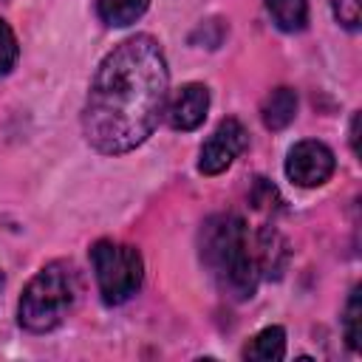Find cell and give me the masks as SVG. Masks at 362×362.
I'll return each instance as SVG.
<instances>
[{"label": "cell", "instance_id": "cell-1", "mask_svg": "<svg viewBox=\"0 0 362 362\" xmlns=\"http://www.w3.org/2000/svg\"><path fill=\"white\" fill-rule=\"evenodd\" d=\"M167 59L150 34L119 42L96 68L82 110L90 147L105 156L136 150L156 130L167 102Z\"/></svg>", "mask_w": 362, "mask_h": 362}, {"label": "cell", "instance_id": "cell-2", "mask_svg": "<svg viewBox=\"0 0 362 362\" xmlns=\"http://www.w3.org/2000/svg\"><path fill=\"white\" fill-rule=\"evenodd\" d=\"M198 252L201 263L223 294L235 300H249L255 294L260 269L240 215L218 212L206 218L198 232Z\"/></svg>", "mask_w": 362, "mask_h": 362}, {"label": "cell", "instance_id": "cell-3", "mask_svg": "<svg viewBox=\"0 0 362 362\" xmlns=\"http://www.w3.org/2000/svg\"><path fill=\"white\" fill-rule=\"evenodd\" d=\"M76 297H79L76 269L68 260H54V263L42 266L23 288V297L17 305V320L25 331L45 334L68 317Z\"/></svg>", "mask_w": 362, "mask_h": 362}, {"label": "cell", "instance_id": "cell-4", "mask_svg": "<svg viewBox=\"0 0 362 362\" xmlns=\"http://www.w3.org/2000/svg\"><path fill=\"white\" fill-rule=\"evenodd\" d=\"M90 266L96 274L99 294L107 305L127 303L141 280H144V260L136 246L116 243V240H96L90 246Z\"/></svg>", "mask_w": 362, "mask_h": 362}, {"label": "cell", "instance_id": "cell-5", "mask_svg": "<svg viewBox=\"0 0 362 362\" xmlns=\"http://www.w3.org/2000/svg\"><path fill=\"white\" fill-rule=\"evenodd\" d=\"M337 158L328 144L317 139L297 141L286 156V175L297 187H322L334 175Z\"/></svg>", "mask_w": 362, "mask_h": 362}, {"label": "cell", "instance_id": "cell-6", "mask_svg": "<svg viewBox=\"0 0 362 362\" xmlns=\"http://www.w3.org/2000/svg\"><path fill=\"white\" fill-rule=\"evenodd\" d=\"M246 127L238 122V119H223L212 136L201 144V153H198V170L204 175H218L223 173L246 147Z\"/></svg>", "mask_w": 362, "mask_h": 362}, {"label": "cell", "instance_id": "cell-7", "mask_svg": "<svg viewBox=\"0 0 362 362\" xmlns=\"http://www.w3.org/2000/svg\"><path fill=\"white\" fill-rule=\"evenodd\" d=\"M206 110H209V90H206V85L187 82L175 93V99H173V105L167 110V122H170L173 130H195L206 119Z\"/></svg>", "mask_w": 362, "mask_h": 362}, {"label": "cell", "instance_id": "cell-8", "mask_svg": "<svg viewBox=\"0 0 362 362\" xmlns=\"http://www.w3.org/2000/svg\"><path fill=\"white\" fill-rule=\"evenodd\" d=\"M252 249H255V260H257L260 274H266V277L283 274L286 260H288V243L283 240V235L274 226H263L257 235V243Z\"/></svg>", "mask_w": 362, "mask_h": 362}, {"label": "cell", "instance_id": "cell-9", "mask_svg": "<svg viewBox=\"0 0 362 362\" xmlns=\"http://www.w3.org/2000/svg\"><path fill=\"white\" fill-rule=\"evenodd\" d=\"M294 116H297V93L291 88H286V85L283 88H274L263 99V105H260V119H263V124L269 130L288 127L294 122Z\"/></svg>", "mask_w": 362, "mask_h": 362}, {"label": "cell", "instance_id": "cell-10", "mask_svg": "<svg viewBox=\"0 0 362 362\" xmlns=\"http://www.w3.org/2000/svg\"><path fill=\"white\" fill-rule=\"evenodd\" d=\"M283 354H286V331L280 325L263 328L243 348V359H255V362H277L283 359Z\"/></svg>", "mask_w": 362, "mask_h": 362}, {"label": "cell", "instance_id": "cell-11", "mask_svg": "<svg viewBox=\"0 0 362 362\" xmlns=\"http://www.w3.org/2000/svg\"><path fill=\"white\" fill-rule=\"evenodd\" d=\"M266 8L272 23L286 34H297L308 25V0H266Z\"/></svg>", "mask_w": 362, "mask_h": 362}, {"label": "cell", "instance_id": "cell-12", "mask_svg": "<svg viewBox=\"0 0 362 362\" xmlns=\"http://www.w3.org/2000/svg\"><path fill=\"white\" fill-rule=\"evenodd\" d=\"M150 0H96V14L105 25L122 28L136 23L144 11H147Z\"/></svg>", "mask_w": 362, "mask_h": 362}, {"label": "cell", "instance_id": "cell-13", "mask_svg": "<svg viewBox=\"0 0 362 362\" xmlns=\"http://www.w3.org/2000/svg\"><path fill=\"white\" fill-rule=\"evenodd\" d=\"M359 322H362V303H359V288H354L348 297V305H345V317H342V331L354 351L362 348V325Z\"/></svg>", "mask_w": 362, "mask_h": 362}, {"label": "cell", "instance_id": "cell-14", "mask_svg": "<svg viewBox=\"0 0 362 362\" xmlns=\"http://www.w3.org/2000/svg\"><path fill=\"white\" fill-rule=\"evenodd\" d=\"M17 54H20L17 37H14L11 25L6 20H0V76L11 74V68L17 65Z\"/></svg>", "mask_w": 362, "mask_h": 362}, {"label": "cell", "instance_id": "cell-15", "mask_svg": "<svg viewBox=\"0 0 362 362\" xmlns=\"http://www.w3.org/2000/svg\"><path fill=\"white\" fill-rule=\"evenodd\" d=\"M328 3L334 11V20L342 28H348V31L359 28V0H328Z\"/></svg>", "mask_w": 362, "mask_h": 362}, {"label": "cell", "instance_id": "cell-16", "mask_svg": "<svg viewBox=\"0 0 362 362\" xmlns=\"http://www.w3.org/2000/svg\"><path fill=\"white\" fill-rule=\"evenodd\" d=\"M0 288H3V272H0Z\"/></svg>", "mask_w": 362, "mask_h": 362}]
</instances>
